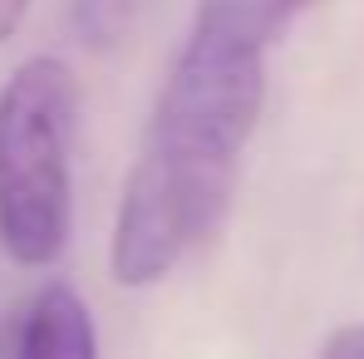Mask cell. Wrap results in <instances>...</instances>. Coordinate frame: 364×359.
Returning <instances> with one entry per match:
<instances>
[{
  "label": "cell",
  "mask_w": 364,
  "mask_h": 359,
  "mask_svg": "<svg viewBox=\"0 0 364 359\" xmlns=\"http://www.w3.org/2000/svg\"><path fill=\"white\" fill-rule=\"evenodd\" d=\"M25 10H30V0H0V45H5V40L20 30Z\"/></svg>",
  "instance_id": "cell-7"
},
{
  "label": "cell",
  "mask_w": 364,
  "mask_h": 359,
  "mask_svg": "<svg viewBox=\"0 0 364 359\" xmlns=\"http://www.w3.org/2000/svg\"><path fill=\"white\" fill-rule=\"evenodd\" d=\"M5 359H99V330L84 296L64 281L40 286L15 320Z\"/></svg>",
  "instance_id": "cell-3"
},
{
  "label": "cell",
  "mask_w": 364,
  "mask_h": 359,
  "mask_svg": "<svg viewBox=\"0 0 364 359\" xmlns=\"http://www.w3.org/2000/svg\"><path fill=\"white\" fill-rule=\"evenodd\" d=\"M261 109L266 55L187 30L138 138L109 237V276L123 291L168 281L227 227Z\"/></svg>",
  "instance_id": "cell-1"
},
{
  "label": "cell",
  "mask_w": 364,
  "mask_h": 359,
  "mask_svg": "<svg viewBox=\"0 0 364 359\" xmlns=\"http://www.w3.org/2000/svg\"><path fill=\"white\" fill-rule=\"evenodd\" d=\"M310 5L315 0H197L192 30H207V35H222L232 45L271 55V45L291 35V25Z\"/></svg>",
  "instance_id": "cell-4"
},
{
  "label": "cell",
  "mask_w": 364,
  "mask_h": 359,
  "mask_svg": "<svg viewBox=\"0 0 364 359\" xmlns=\"http://www.w3.org/2000/svg\"><path fill=\"white\" fill-rule=\"evenodd\" d=\"M320 359H364V320H350V325L330 330Z\"/></svg>",
  "instance_id": "cell-6"
},
{
  "label": "cell",
  "mask_w": 364,
  "mask_h": 359,
  "mask_svg": "<svg viewBox=\"0 0 364 359\" xmlns=\"http://www.w3.org/2000/svg\"><path fill=\"white\" fill-rule=\"evenodd\" d=\"M79 79L55 55L15 64L0 84V251L20 271L55 266L74 232Z\"/></svg>",
  "instance_id": "cell-2"
},
{
  "label": "cell",
  "mask_w": 364,
  "mask_h": 359,
  "mask_svg": "<svg viewBox=\"0 0 364 359\" xmlns=\"http://www.w3.org/2000/svg\"><path fill=\"white\" fill-rule=\"evenodd\" d=\"M148 0H74V25L89 35V45H114L119 35L133 30Z\"/></svg>",
  "instance_id": "cell-5"
}]
</instances>
